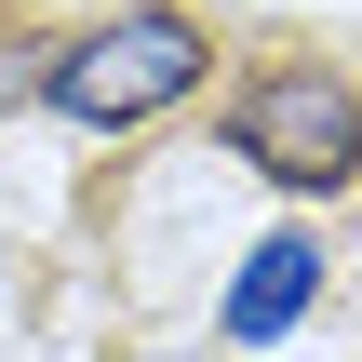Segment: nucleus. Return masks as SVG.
<instances>
[{
	"label": "nucleus",
	"instance_id": "nucleus-3",
	"mask_svg": "<svg viewBox=\"0 0 362 362\" xmlns=\"http://www.w3.org/2000/svg\"><path fill=\"white\" fill-rule=\"evenodd\" d=\"M309 282H322V255H309L296 228H282V242H255V255H242V282H228V349H269V336L309 309Z\"/></svg>",
	"mask_w": 362,
	"mask_h": 362
},
{
	"label": "nucleus",
	"instance_id": "nucleus-2",
	"mask_svg": "<svg viewBox=\"0 0 362 362\" xmlns=\"http://www.w3.org/2000/svg\"><path fill=\"white\" fill-rule=\"evenodd\" d=\"M228 148L269 188H349L362 175V94L336 67H255L242 107H228Z\"/></svg>",
	"mask_w": 362,
	"mask_h": 362
},
{
	"label": "nucleus",
	"instance_id": "nucleus-1",
	"mask_svg": "<svg viewBox=\"0 0 362 362\" xmlns=\"http://www.w3.org/2000/svg\"><path fill=\"white\" fill-rule=\"evenodd\" d=\"M202 67H215L202 13H175V0H134V13L81 27V40H54L40 94H54L81 134H134V121H161L175 94H202Z\"/></svg>",
	"mask_w": 362,
	"mask_h": 362
}]
</instances>
